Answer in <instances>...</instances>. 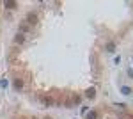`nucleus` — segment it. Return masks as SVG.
<instances>
[{
    "label": "nucleus",
    "mask_w": 133,
    "mask_h": 119,
    "mask_svg": "<svg viewBox=\"0 0 133 119\" xmlns=\"http://www.w3.org/2000/svg\"><path fill=\"white\" fill-rule=\"evenodd\" d=\"M121 91H123V94H126V96H128V94H131V89H130V87H126V85H124Z\"/></svg>",
    "instance_id": "1a4fd4ad"
},
{
    "label": "nucleus",
    "mask_w": 133,
    "mask_h": 119,
    "mask_svg": "<svg viewBox=\"0 0 133 119\" xmlns=\"http://www.w3.org/2000/svg\"><path fill=\"white\" fill-rule=\"evenodd\" d=\"M43 103H44V105H53V99H51V98H46V96H44V98H43Z\"/></svg>",
    "instance_id": "6e6552de"
},
{
    "label": "nucleus",
    "mask_w": 133,
    "mask_h": 119,
    "mask_svg": "<svg viewBox=\"0 0 133 119\" xmlns=\"http://www.w3.org/2000/svg\"><path fill=\"white\" fill-rule=\"evenodd\" d=\"M23 41H25V36H23V34H18V36L14 37V43H23Z\"/></svg>",
    "instance_id": "20e7f679"
},
{
    "label": "nucleus",
    "mask_w": 133,
    "mask_h": 119,
    "mask_svg": "<svg viewBox=\"0 0 133 119\" xmlns=\"http://www.w3.org/2000/svg\"><path fill=\"white\" fill-rule=\"evenodd\" d=\"M87 119H98V114L92 110V112H87Z\"/></svg>",
    "instance_id": "423d86ee"
},
{
    "label": "nucleus",
    "mask_w": 133,
    "mask_h": 119,
    "mask_svg": "<svg viewBox=\"0 0 133 119\" xmlns=\"http://www.w3.org/2000/svg\"><path fill=\"white\" fill-rule=\"evenodd\" d=\"M4 5H5L7 9H14V7H16V2H14V0H7Z\"/></svg>",
    "instance_id": "f03ea898"
},
{
    "label": "nucleus",
    "mask_w": 133,
    "mask_h": 119,
    "mask_svg": "<svg viewBox=\"0 0 133 119\" xmlns=\"http://www.w3.org/2000/svg\"><path fill=\"white\" fill-rule=\"evenodd\" d=\"M107 52H110V53L115 52V45H114V43H108V45H107Z\"/></svg>",
    "instance_id": "39448f33"
},
{
    "label": "nucleus",
    "mask_w": 133,
    "mask_h": 119,
    "mask_svg": "<svg viewBox=\"0 0 133 119\" xmlns=\"http://www.w3.org/2000/svg\"><path fill=\"white\" fill-rule=\"evenodd\" d=\"M14 87H16V89L20 91L21 87H23V80H20V78H16V80H14Z\"/></svg>",
    "instance_id": "7ed1b4c3"
},
{
    "label": "nucleus",
    "mask_w": 133,
    "mask_h": 119,
    "mask_svg": "<svg viewBox=\"0 0 133 119\" xmlns=\"http://www.w3.org/2000/svg\"><path fill=\"white\" fill-rule=\"evenodd\" d=\"M85 96H87V98H94V96H96V89H94V87H89V89L85 91Z\"/></svg>",
    "instance_id": "f257e3e1"
},
{
    "label": "nucleus",
    "mask_w": 133,
    "mask_h": 119,
    "mask_svg": "<svg viewBox=\"0 0 133 119\" xmlns=\"http://www.w3.org/2000/svg\"><path fill=\"white\" fill-rule=\"evenodd\" d=\"M36 21H37V16H36V14H29V23H36Z\"/></svg>",
    "instance_id": "0eeeda50"
}]
</instances>
